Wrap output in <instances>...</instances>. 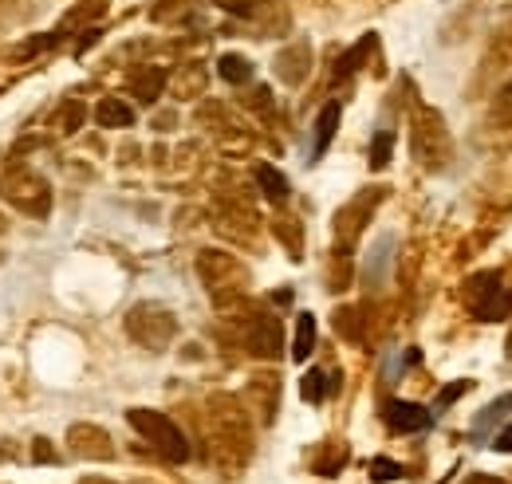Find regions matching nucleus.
I'll return each instance as SVG.
<instances>
[{
	"mask_svg": "<svg viewBox=\"0 0 512 484\" xmlns=\"http://www.w3.org/2000/svg\"><path fill=\"white\" fill-rule=\"evenodd\" d=\"M256 182H260L268 201H284L288 197V178L280 170H272V166H256Z\"/></svg>",
	"mask_w": 512,
	"mask_h": 484,
	"instance_id": "423d86ee",
	"label": "nucleus"
},
{
	"mask_svg": "<svg viewBox=\"0 0 512 484\" xmlns=\"http://www.w3.org/2000/svg\"><path fill=\"white\" fill-rule=\"evenodd\" d=\"M465 390H469V382H465V378H457V382H449L446 390L438 394V402H434V410H430V414H442V410H449V406H453V402H457V398H461Z\"/></svg>",
	"mask_w": 512,
	"mask_h": 484,
	"instance_id": "f8f14e48",
	"label": "nucleus"
},
{
	"mask_svg": "<svg viewBox=\"0 0 512 484\" xmlns=\"http://www.w3.org/2000/svg\"><path fill=\"white\" fill-rule=\"evenodd\" d=\"M300 394H304V402H323L327 398V374L323 370H308Z\"/></svg>",
	"mask_w": 512,
	"mask_h": 484,
	"instance_id": "1a4fd4ad",
	"label": "nucleus"
},
{
	"mask_svg": "<svg viewBox=\"0 0 512 484\" xmlns=\"http://www.w3.org/2000/svg\"><path fill=\"white\" fill-rule=\"evenodd\" d=\"M434 422V414L430 410H422L418 402H386V425L394 429V433H422V429H430Z\"/></svg>",
	"mask_w": 512,
	"mask_h": 484,
	"instance_id": "f03ea898",
	"label": "nucleus"
},
{
	"mask_svg": "<svg viewBox=\"0 0 512 484\" xmlns=\"http://www.w3.org/2000/svg\"><path fill=\"white\" fill-rule=\"evenodd\" d=\"M371 48H375V36H363V40H359V44H355V48H351V52H347L343 60H339L335 75H339V79H343V75H351V71H355V67L363 63V56H367Z\"/></svg>",
	"mask_w": 512,
	"mask_h": 484,
	"instance_id": "6e6552de",
	"label": "nucleus"
},
{
	"mask_svg": "<svg viewBox=\"0 0 512 484\" xmlns=\"http://www.w3.org/2000/svg\"><path fill=\"white\" fill-rule=\"evenodd\" d=\"M398 477H402V465H398V461H386V457H375V461H371V481L386 484V481H398Z\"/></svg>",
	"mask_w": 512,
	"mask_h": 484,
	"instance_id": "9b49d317",
	"label": "nucleus"
},
{
	"mask_svg": "<svg viewBox=\"0 0 512 484\" xmlns=\"http://www.w3.org/2000/svg\"><path fill=\"white\" fill-rule=\"evenodd\" d=\"M95 119H99V126H130L134 111H130L127 103H119V99H103L95 107Z\"/></svg>",
	"mask_w": 512,
	"mask_h": 484,
	"instance_id": "39448f33",
	"label": "nucleus"
},
{
	"mask_svg": "<svg viewBox=\"0 0 512 484\" xmlns=\"http://www.w3.org/2000/svg\"><path fill=\"white\" fill-rule=\"evenodd\" d=\"M127 422L134 425V429H138L162 457H170V461H186V457H190V441H186V433L170 422L166 414H154V410H130Z\"/></svg>",
	"mask_w": 512,
	"mask_h": 484,
	"instance_id": "f257e3e1",
	"label": "nucleus"
},
{
	"mask_svg": "<svg viewBox=\"0 0 512 484\" xmlns=\"http://www.w3.org/2000/svg\"><path fill=\"white\" fill-rule=\"evenodd\" d=\"M501 103H505V107H509V111H512V83H509V87H505V99H501Z\"/></svg>",
	"mask_w": 512,
	"mask_h": 484,
	"instance_id": "dca6fc26",
	"label": "nucleus"
},
{
	"mask_svg": "<svg viewBox=\"0 0 512 484\" xmlns=\"http://www.w3.org/2000/svg\"><path fill=\"white\" fill-rule=\"evenodd\" d=\"M162 83H166V71L146 75V79L138 83V99H142V103H154V99H158V91H162Z\"/></svg>",
	"mask_w": 512,
	"mask_h": 484,
	"instance_id": "ddd939ff",
	"label": "nucleus"
},
{
	"mask_svg": "<svg viewBox=\"0 0 512 484\" xmlns=\"http://www.w3.org/2000/svg\"><path fill=\"white\" fill-rule=\"evenodd\" d=\"M217 71H221L225 83H249L253 79V63L245 60V56H221Z\"/></svg>",
	"mask_w": 512,
	"mask_h": 484,
	"instance_id": "0eeeda50",
	"label": "nucleus"
},
{
	"mask_svg": "<svg viewBox=\"0 0 512 484\" xmlns=\"http://www.w3.org/2000/svg\"><path fill=\"white\" fill-rule=\"evenodd\" d=\"M493 445H497V453H512V425H505V429L497 433V441H493Z\"/></svg>",
	"mask_w": 512,
	"mask_h": 484,
	"instance_id": "2eb2a0df",
	"label": "nucleus"
},
{
	"mask_svg": "<svg viewBox=\"0 0 512 484\" xmlns=\"http://www.w3.org/2000/svg\"><path fill=\"white\" fill-rule=\"evenodd\" d=\"M339 103H327L320 111V119H316V142H312V158H323V150H327V142L335 138V130H339Z\"/></svg>",
	"mask_w": 512,
	"mask_h": 484,
	"instance_id": "7ed1b4c3",
	"label": "nucleus"
},
{
	"mask_svg": "<svg viewBox=\"0 0 512 484\" xmlns=\"http://www.w3.org/2000/svg\"><path fill=\"white\" fill-rule=\"evenodd\" d=\"M312 351H316V315H300L296 319V339H292V359L308 363Z\"/></svg>",
	"mask_w": 512,
	"mask_h": 484,
	"instance_id": "20e7f679",
	"label": "nucleus"
},
{
	"mask_svg": "<svg viewBox=\"0 0 512 484\" xmlns=\"http://www.w3.org/2000/svg\"><path fill=\"white\" fill-rule=\"evenodd\" d=\"M390 150H394V134H390V130H379L375 142H371V166H375V170H383L386 162H390Z\"/></svg>",
	"mask_w": 512,
	"mask_h": 484,
	"instance_id": "9d476101",
	"label": "nucleus"
},
{
	"mask_svg": "<svg viewBox=\"0 0 512 484\" xmlns=\"http://www.w3.org/2000/svg\"><path fill=\"white\" fill-rule=\"evenodd\" d=\"M509 410H512V394H505V398H497V402H493V406H489V410H485V414L477 418V433H481V429H485V425H489V422H497V418H505Z\"/></svg>",
	"mask_w": 512,
	"mask_h": 484,
	"instance_id": "4468645a",
	"label": "nucleus"
}]
</instances>
